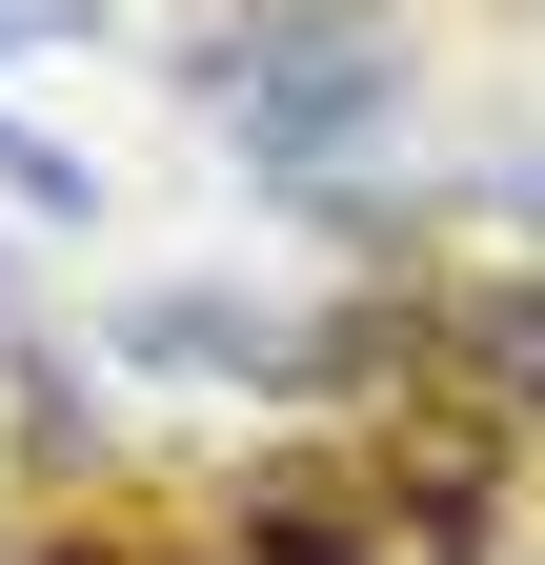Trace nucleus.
Masks as SVG:
<instances>
[{
    "instance_id": "1",
    "label": "nucleus",
    "mask_w": 545,
    "mask_h": 565,
    "mask_svg": "<svg viewBox=\"0 0 545 565\" xmlns=\"http://www.w3.org/2000/svg\"><path fill=\"white\" fill-rule=\"evenodd\" d=\"M182 102L223 121L284 202H344L364 141L425 102V41H404V0H223V21L182 41Z\"/></svg>"
},
{
    "instance_id": "2",
    "label": "nucleus",
    "mask_w": 545,
    "mask_h": 565,
    "mask_svg": "<svg viewBox=\"0 0 545 565\" xmlns=\"http://www.w3.org/2000/svg\"><path fill=\"white\" fill-rule=\"evenodd\" d=\"M404 525H384V465L364 445H263L243 484H223V565H384Z\"/></svg>"
},
{
    "instance_id": "3",
    "label": "nucleus",
    "mask_w": 545,
    "mask_h": 565,
    "mask_svg": "<svg viewBox=\"0 0 545 565\" xmlns=\"http://www.w3.org/2000/svg\"><path fill=\"white\" fill-rule=\"evenodd\" d=\"M364 465H384V525L425 545V565H505V424H464V404H404Z\"/></svg>"
},
{
    "instance_id": "4",
    "label": "nucleus",
    "mask_w": 545,
    "mask_h": 565,
    "mask_svg": "<svg viewBox=\"0 0 545 565\" xmlns=\"http://www.w3.org/2000/svg\"><path fill=\"white\" fill-rule=\"evenodd\" d=\"M425 343L485 384V424H545V282H445V303H425Z\"/></svg>"
},
{
    "instance_id": "5",
    "label": "nucleus",
    "mask_w": 545,
    "mask_h": 565,
    "mask_svg": "<svg viewBox=\"0 0 545 565\" xmlns=\"http://www.w3.org/2000/svg\"><path fill=\"white\" fill-rule=\"evenodd\" d=\"M0 202H41V223H101V182H82V141H41L21 102H0Z\"/></svg>"
},
{
    "instance_id": "6",
    "label": "nucleus",
    "mask_w": 545,
    "mask_h": 565,
    "mask_svg": "<svg viewBox=\"0 0 545 565\" xmlns=\"http://www.w3.org/2000/svg\"><path fill=\"white\" fill-rule=\"evenodd\" d=\"M21 445H41V465H101V384H82V364H21Z\"/></svg>"
},
{
    "instance_id": "7",
    "label": "nucleus",
    "mask_w": 545,
    "mask_h": 565,
    "mask_svg": "<svg viewBox=\"0 0 545 565\" xmlns=\"http://www.w3.org/2000/svg\"><path fill=\"white\" fill-rule=\"evenodd\" d=\"M464 202H485V223H525V243H545V141H505V162L464 182Z\"/></svg>"
},
{
    "instance_id": "8",
    "label": "nucleus",
    "mask_w": 545,
    "mask_h": 565,
    "mask_svg": "<svg viewBox=\"0 0 545 565\" xmlns=\"http://www.w3.org/2000/svg\"><path fill=\"white\" fill-rule=\"evenodd\" d=\"M82 21H121V0H0V61H21V41H82Z\"/></svg>"
},
{
    "instance_id": "9",
    "label": "nucleus",
    "mask_w": 545,
    "mask_h": 565,
    "mask_svg": "<svg viewBox=\"0 0 545 565\" xmlns=\"http://www.w3.org/2000/svg\"><path fill=\"white\" fill-rule=\"evenodd\" d=\"M21 565H121V545H21Z\"/></svg>"
}]
</instances>
